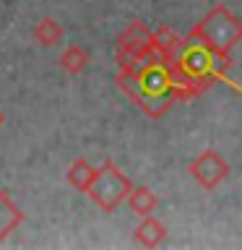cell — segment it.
Listing matches in <instances>:
<instances>
[{"mask_svg": "<svg viewBox=\"0 0 242 250\" xmlns=\"http://www.w3.org/2000/svg\"><path fill=\"white\" fill-rule=\"evenodd\" d=\"M190 34L214 47L216 52H232L242 42V21L226 5H214L190 29Z\"/></svg>", "mask_w": 242, "mask_h": 250, "instance_id": "2", "label": "cell"}, {"mask_svg": "<svg viewBox=\"0 0 242 250\" xmlns=\"http://www.w3.org/2000/svg\"><path fill=\"white\" fill-rule=\"evenodd\" d=\"M151 34L154 31L138 19H133L122 29V34L117 37V65L122 73H136L143 65L146 55L151 50Z\"/></svg>", "mask_w": 242, "mask_h": 250, "instance_id": "4", "label": "cell"}, {"mask_svg": "<svg viewBox=\"0 0 242 250\" xmlns=\"http://www.w3.org/2000/svg\"><path fill=\"white\" fill-rule=\"evenodd\" d=\"M151 42H154V47L161 52V58L167 60V62H172L177 58V52H180V44H182V37L180 34H175L172 29H167V26H159L151 34Z\"/></svg>", "mask_w": 242, "mask_h": 250, "instance_id": "10", "label": "cell"}, {"mask_svg": "<svg viewBox=\"0 0 242 250\" xmlns=\"http://www.w3.org/2000/svg\"><path fill=\"white\" fill-rule=\"evenodd\" d=\"M3 123H5V115H3V112H0V128H3Z\"/></svg>", "mask_w": 242, "mask_h": 250, "instance_id": "13", "label": "cell"}, {"mask_svg": "<svg viewBox=\"0 0 242 250\" xmlns=\"http://www.w3.org/2000/svg\"><path fill=\"white\" fill-rule=\"evenodd\" d=\"M187 172L203 190H214L229 177V162L216 148H206L187 164Z\"/></svg>", "mask_w": 242, "mask_h": 250, "instance_id": "5", "label": "cell"}, {"mask_svg": "<svg viewBox=\"0 0 242 250\" xmlns=\"http://www.w3.org/2000/svg\"><path fill=\"white\" fill-rule=\"evenodd\" d=\"M175 65L182 70L201 91H206L214 81H224V83H229L232 89H237V83L229 81V76H226V70L232 68L229 52H216L214 47H208L206 42H201V39L193 37V34L182 37V44H180Z\"/></svg>", "mask_w": 242, "mask_h": 250, "instance_id": "1", "label": "cell"}, {"mask_svg": "<svg viewBox=\"0 0 242 250\" xmlns=\"http://www.w3.org/2000/svg\"><path fill=\"white\" fill-rule=\"evenodd\" d=\"M94 175H97V167H91L86 159H76L68 167L65 180H68V185L76 188L78 193H86V190H89V185H91V180H94Z\"/></svg>", "mask_w": 242, "mask_h": 250, "instance_id": "11", "label": "cell"}, {"mask_svg": "<svg viewBox=\"0 0 242 250\" xmlns=\"http://www.w3.org/2000/svg\"><path fill=\"white\" fill-rule=\"evenodd\" d=\"M21 224H23V211L16 206V201L0 188V242L11 237Z\"/></svg>", "mask_w": 242, "mask_h": 250, "instance_id": "7", "label": "cell"}, {"mask_svg": "<svg viewBox=\"0 0 242 250\" xmlns=\"http://www.w3.org/2000/svg\"><path fill=\"white\" fill-rule=\"evenodd\" d=\"M60 68L65 70V73H70V76H78V73H83L86 70V65L91 62V55H89V50L86 47H81V44H68L65 50L60 52Z\"/></svg>", "mask_w": 242, "mask_h": 250, "instance_id": "9", "label": "cell"}, {"mask_svg": "<svg viewBox=\"0 0 242 250\" xmlns=\"http://www.w3.org/2000/svg\"><path fill=\"white\" fill-rule=\"evenodd\" d=\"M128 206L136 216H148L156 211V203H159V198H156V193L151 190V188L146 185H133L130 193H128Z\"/></svg>", "mask_w": 242, "mask_h": 250, "instance_id": "8", "label": "cell"}, {"mask_svg": "<svg viewBox=\"0 0 242 250\" xmlns=\"http://www.w3.org/2000/svg\"><path fill=\"white\" fill-rule=\"evenodd\" d=\"M62 37H65V29H62V23H58L55 19H42L34 26V39L42 47H58L62 42Z\"/></svg>", "mask_w": 242, "mask_h": 250, "instance_id": "12", "label": "cell"}, {"mask_svg": "<svg viewBox=\"0 0 242 250\" xmlns=\"http://www.w3.org/2000/svg\"><path fill=\"white\" fill-rule=\"evenodd\" d=\"M130 188H133L130 177L122 175V169L117 167L112 159H107L101 167H97V175H94L86 195H89L104 214H112L120 203H125Z\"/></svg>", "mask_w": 242, "mask_h": 250, "instance_id": "3", "label": "cell"}, {"mask_svg": "<svg viewBox=\"0 0 242 250\" xmlns=\"http://www.w3.org/2000/svg\"><path fill=\"white\" fill-rule=\"evenodd\" d=\"M167 237H169L167 227H164L159 219H154L151 214L141 216L136 232H133V240H136L138 245H143V248H159Z\"/></svg>", "mask_w": 242, "mask_h": 250, "instance_id": "6", "label": "cell"}]
</instances>
